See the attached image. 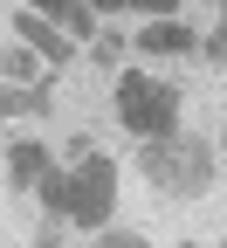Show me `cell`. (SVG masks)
<instances>
[{"label": "cell", "instance_id": "obj_1", "mask_svg": "<svg viewBox=\"0 0 227 248\" xmlns=\"http://www.w3.org/2000/svg\"><path fill=\"white\" fill-rule=\"evenodd\" d=\"M138 166H145V179L151 186H166L172 200H200L207 186H213V145L207 138H145V152H138Z\"/></svg>", "mask_w": 227, "mask_h": 248}, {"label": "cell", "instance_id": "obj_2", "mask_svg": "<svg viewBox=\"0 0 227 248\" xmlns=\"http://www.w3.org/2000/svg\"><path fill=\"white\" fill-rule=\"evenodd\" d=\"M117 117L131 124L138 138H166L172 124H179V90L131 69V76H117Z\"/></svg>", "mask_w": 227, "mask_h": 248}, {"label": "cell", "instance_id": "obj_3", "mask_svg": "<svg viewBox=\"0 0 227 248\" xmlns=\"http://www.w3.org/2000/svg\"><path fill=\"white\" fill-rule=\"evenodd\" d=\"M110 207H117V166L96 159V152H83L76 172H69V221L76 228H104Z\"/></svg>", "mask_w": 227, "mask_h": 248}, {"label": "cell", "instance_id": "obj_4", "mask_svg": "<svg viewBox=\"0 0 227 248\" xmlns=\"http://www.w3.org/2000/svg\"><path fill=\"white\" fill-rule=\"evenodd\" d=\"M14 28H21V42H28V48H42L48 62H69V35H55L42 7H35V14H14Z\"/></svg>", "mask_w": 227, "mask_h": 248}, {"label": "cell", "instance_id": "obj_5", "mask_svg": "<svg viewBox=\"0 0 227 248\" xmlns=\"http://www.w3.org/2000/svg\"><path fill=\"white\" fill-rule=\"evenodd\" d=\"M138 48H145V55H186V48H193V28H179L172 14H158V28L138 35Z\"/></svg>", "mask_w": 227, "mask_h": 248}, {"label": "cell", "instance_id": "obj_6", "mask_svg": "<svg viewBox=\"0 0 227 248\" xmlns=\"http://www.w3.org/2000/svg\"><path fill=\"white\" fill-rule=\"evenodd\" d=\"M35 200L55 214V221H62V214H69V172H55V166H42V179H35Z\"/></svg>", "mask_w": 227, "mask_h": 248}, {"label": "cell", "instance_id": "obj_7", "mask_svg": "<svg viewBox=\"0 0 227 248\" xmlns=\"http://www.w3.org/2000/svg\"><path fill=\"white\" fill-rule=\"evenodd\" d=\"M42 166H48V152H42V145H14V179H21V186H35Z\"/></svg>", "mask_w": 227, "mask_h": 248}, {"label": "cell", "instance_id": "obj_8", "mask_svg": "<svg viewBox=\"0 0 227 248\" xmlns=\"http://www.w3.org/2000/svg\"><path fill=\"white\" fill-rule=\"evenodd\" d=\"M14 110H48V97L42 90H7L0 83V117H14Z\"/></svg>", "mask_w": 227, "mask_h": 248}, {"label": "cell", "instance_id": "obj_9", "mask_svg": "<svg viewBox=\"0 0 227 248\" xmlns=\"http://www.w3.org/2000/svg\"><path fill=\"white\" fill-rule=\"evenodd\" d=\"M0 76L28 83V76H35V55H28V48H7V55H0Z\"/></svg>", "mask_w": 227, "mask_h": 248}, {"label": "cell", "instance_id": "obj_10", "mask_svg": "<svg viewBox=\"0 0 227 248\" xmlns=\"http://www.w3.org/2000/svg\"><path fill=\"white\" fill-rule=\"evenodd\" d=\"M62 28H76V35H96V14L83 7V0H69V7H62Z\"/></svg>", "mask_w": 227, "mask_h": 248}, {"label": "cell", "instance_id": "obj_11", "mask_svg": "<svg viewBox=\"0 0 227 248\" xmlns=\"http://www.w3.org/2000/svg\"><path fill=\"white\" fill-rule=\"evenodd\" d=\"M131 7H145V14H179V0H131Z\"/></svg>", "mask_w": 227, "mask_h": 248}, {"label": "cell", "instance_id": "obj_12", "mask_svg": "<svg viewBox=\"0 0 227 248\" xmlns=\"http://www.w3.org/2000/svg\"><path fill=\"white\" fill-rule=\"evenodd\" d=\"M28 7H42V14H55V21H62V7H69V0H28Z\"/></svg>", "mask_w": 227, "mask_h": 248}, {"label": "cell", "instance_id": "obj_13", "mask_svg": "<svg viewBox=\"0 0 227 248\" xmlns=\"http://www.w3.org/2000/svg\"><path fill=\"white\" fill-rule=\"evenodd\" d=\"M96 7H104V14H110V7H131V0H96Z\"/></svg>", "mask_w": 227, "mask_h": 248}, {"label": "cell", "instance_id": "obj_14", "mask_svg": "<svg viewBox=\"0 0 227 248\" xmlns=\"http://www.w3.org/2000/svg\"><path fill=\"white\" fill-rule=\"evenodd\" d=\"M220 166H227V138H220Z\"/></svg>", "mask_w": 227, "mask_h": 248}, {"label": "cell", "instance_id": "obj_15", "mask_svg": "<svg viewBox=\"0 0 227 248\" xmlns=\"http://www.w3.org/2000/svg\"><path fill=\"white\" fill-rule=\"evenodd\" d=\"M220 35H227V28H220Z\"/></svg>", "mask_w": 227, "mask_h": 248}]
</instances>
